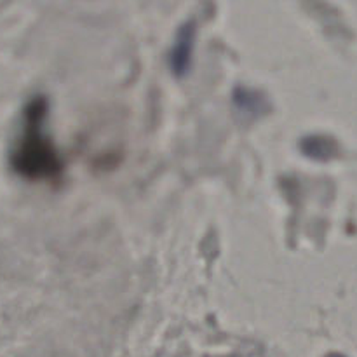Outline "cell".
Segmentation results:
<instances>
[{
    "mask_svg": "<svg viewBox=\"0 0 357 357\" xmlns=\"http://www.w3.org/2000/svg\"><path fill=\"white\" fill-rule=\"evenodd\" d=\"M47 100L37 96L26 105L23 129L10 153L14 171L30 180H54L61 174L63 160L45 132Z\"/></svg>",
    "mask_w": 357,
    "mask_h": 357,
    "instance_id": "obj_1",
    "label": "cell"
},
{
    "mask_svg": "<svg viewBox=\"0 0 357 357\" xmlns=\"http://www.w3.org/2000/svg\"><path fill=\"white\" fill-rule=\"evenodd\" d=\"M194 37H195V24L192 21L185 23L178 30L176 40H174L173 49H171V68L176 75H185L190 68L192 52H194Z\"/></svg>",
    "mask_w": 357,
    "mask_h": 357,
    "instance_id": "obj_2",
    "label": "cell"
},
{
    "mask_svg": "<svg viewBox=\"0 0 357 357\" xmlns=\"http://www.w3.org/2000/svg\"><path fill=\"white\" fill-rule=\"evenodd\" d=\"M302 150L305 155L312 157V159H330L337 152V145L333 139L326 138V136H309L302 142Z\"/></svg>",
    "mask_w": 357,
    "mask_h": 357,
    "instance_id": "obj_3",
    "label": "cell"
},
{
    "mask_svg": "<svg viewBox=\"0 0 357 357\" xmlns=\"http://www.w3.org/2000/svg\"><path fill=\"white\" fill-rule=\"evenodd\" d=\"M326 357H345V356H342V354H330V356H326Z\"/></svg>",
    "mask_w": 357,
    "mask_h": 357,
    "instance_id": "obj_4",
    "label": "cell"
}]
</instances>
